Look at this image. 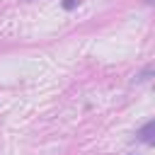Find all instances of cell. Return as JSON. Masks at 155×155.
I'll return each instance as SVG.
<instances>
[{
    "label": "cell",
    "mask_w": 155,
    "mask_h": 155,
    "mask_svg": "<svg viewBox=\"0 0 155 155\" xmlns=\"http://www.w3.org/2000/svg\"><path fill=\"white\" fill-rule=\"evenodd\" d=\"M150 75H153V68L148 65L143 73H138V75H136V82H148V80H150Z\"/></svg>",
    "instance_id": "obj_2"
},
{
    "label": "cell",
    "mask_w": 155,
    "mask_h": 155,
    "mask_svg": "<svg viewBox=\"0 0 155 155\" xmlns=\"http://www.w3.org/2000/svg\"><path fill=\"white\" fill-rule=\"evenodd\" d=\"M63 7H65V10H73V7H78V0H65V2H63Z\"/></svg>",
    "instance_id": "obj_3"
},
{
    "label": "cell",
    "mask_w": 155,
    "mask_h": 155,
    "mask_svg": "<svg viewBox=\"0 0 155 155\" xmlns=\"http://www.w3.org/2000/svg\"><path fill=\"white\" fill-rule=\"evenodd\" d=\"M153 133H155V124L148 121V124L138 131V140H140V143H153Z\"/></svg>",
    "instance_id": "obj_1"
}]
</instances>
